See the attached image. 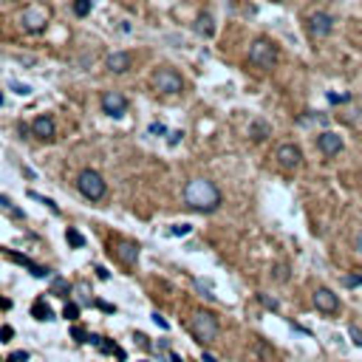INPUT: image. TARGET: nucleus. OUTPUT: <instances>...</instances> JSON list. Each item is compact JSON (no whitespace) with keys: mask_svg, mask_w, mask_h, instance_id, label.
<instances>
[{"mask_svg":"<svg viewBox=\"0 0 362 362\" xmlns=\"http://www.w3.org/2000/svg\"><path fill=\"white\" fill-rule=\"evenodd\" d=\"M184 201L195 212H215L221 207V190L207 179H192L184 187Z\"/></svg>","mask_w":362,"mask_h":362,"instance_id":"f257e3e1","label":"nucleus"},{"mask_svg":"<svg viewBox=\"0 0 362 362\" xmlns=\"http://www.w3.org/2000/svg\"><path fill=\"white\" fill-rule=\"evenodd\" d=\"M249 62L260 71H272L277 65V45L266 40V37H258L255 43L249 45Z\"/></svg>","mask_w":362,"mask_h":362,"instance_id":"f03ea898","label":"nucleus"},{"mask_svg":"<svg viewBox=\"0 0 362 362\" xmlns=\"http://www.w3.org/2000/svg\"><path fill=\"white\" fill-rule=\"evenodd\" d=\"M190 331L192 337L198 339L201 345H207V342H212L215 337H218V320H215V314H210V311H195L190 320Z\"/></svg>","mask_w":362,"mask_h":362,"instance_id":"7ed1b4c3","label":"nucleus"},{"mask_svg":"<svg viewBox=\"0 0 362 362\" xmlns=\"http://www.w3.org/2000/svg\"><path fill=\"white\" fill-rule=\"evenodd\" d=\"M77 190L88 198V201H102L105 192H108V184L96 170H82L77 176Z\"/></svg>","mask_w":362,"mask_h":362,"instance_id":"20e7f679","label":"nucleus"},{"mask_svg":"<svg viewBox=\"0 0 362 362\" xmlns=\"http://www.w3.org/2000/svg\"><path fill=\"white\" fill-rule=\"evenodd\" d=\"M153 88L161 90V93H181L184 90V79H181L179 71H173V68H158L156 74H153Z\"/></svg>","mask_w":362,"mask_h":362,"instance_id":"39448f33","label":"nucleus"},{"mask_svg":"<svg viewBox=\"0 0 362 362\" xmlns=\"http://www.w3.org/2000/svg\"><path fill=\"white\" fill-rule=\"evenodd\" d=\"M99 105H102V111L108 113V116H113V119H119V116L127 113V96L119 93V90H105Z\"/></svg>","mask_w":362,"mask_h":362,"instance_id":"423d86ee","label":"nucleus"},{"mask_svg":"<svg viewBox=\"0 0 362 362\" xmlns=\"http://www.w3.org/2000/svg\"><path fill=\"white\" fill-rule=\"evenodd\" d=\"M45 23H48V14H45V9H40V6H29V9L20 14V26L31 34H40L45 29Z\"/></svg>","mask_w":362,"mask_h":362,"instance_id":"0eeeda50","label":"nucleus"},{"mask_svg":"<svg viewBox=\"0 0 362 362\" xmlns=\"http://www.w3.org/2000/svg\"><path fill=\"white\" fill-rule=\"evenodd\" d=\"M305 29H308L311 37H328L331 29H334V20H331V14H326V11H314V14H308Z\"/></svg>","mask_w":362,"mask_h":362,"instance_id":"6e6552de","label":"nucleus"},{"mask_svg":"<svg viewBox=\"0 0 362 362\" xmlns=\"http://www.w3.org/2000/svg\"><path fill=\"white\" fill-rule=\"evenodd\" d=\"M311 300H314V308L317 311H323V314H337L339 311V297L331 289H317L311 294Z\"/></svg>","mask_w":362,"mask_h":362,"instance_id":"1a4fd4ad","label":"nucleus"},{"mask_svg":"<svg viewBox=\"0 0 362 362\" xmlns=\"http://www.w3.org/2000/svg\"><path fill=\"white\" fill-rule=\"evenodd\" d=\"M300 161H303V150L297 145H280L277 147V164H280L283 170L300 167Z\"/></svg>","mask_w":362,"mask_h":362,"instance_id":"9d476101","label":"nucleus"},{"mask_svg":"<svg viewBox=\"0 0 362 362\" xmlns=\"http://www.w3.org/2000/svg\"><path fill=\"white\" fill-rule=\"evenodd\" d=\"M317 147H320L323 156H337V153H342V139L331 130H323L317 136Z\"/></svg>","mask_w":362,"mask_h":362,"instance_id":"9b49d317","label":"nucleus"},{"mask_svg":"<svg viewBox=\"0 0 362 362\" xmlns=\"http://www.w3.org/2000/svg\"><path fill=\"white\" fill-rule=\"evenodd\" d=\"M113 252H116V258L122 260L124 266H136V260H139V243L136 241H119Z\"/></svg>","mask_w":362,"mask_h":362,"instance_id":"f8f14e48","label":"nucleus"},{"mask_svg":"<svg viewBox=\"0 0 362 362\" xmlns=\"http://www.w3.org/2000/svg\"><path fill=\"white\" fill-rule=\"evenodd\" d=\"M31 133L37 136V139H54V133H57L54 119H51V116H37L31 122Z\"/></svg>","mask_w":362,"mask_h":362,"instance_id":"ddd939ff","label":"nucleus"},{"mask_svg":"<svg viewBox=\"0 0 362 362\" xmlns=\"http://www.w3.org/2000/svg\"><path fill=\"white\" fill-rule=\"evenodd\" d=\"M130 62H133V57L127 54V51H113V54L108 57V62H105V65H108L111 74H124V71L130 68Z\"/></svg>","mask_w":362,"mask_h":362,"instance_id":"4468645a","label":"nucleus"},{"mask_svg":"<svg viewBox=\"0 0 362 362\" xmlns=\"http://www.w3.org/2000/svg\"><path fill=\"white\" fill-rule=\"evenodd\" d=\"M6 255H9V258L14 260V263H20V266H26V269L31 272L34 277H48V274H51V272L45 269V266H37V263H34V260H29L26 255H17V252H9V249H6Z\"/></svg>","mask_w":362,"mask_h":362,"instance_id":"2eb2a0df","label":"nucleus"},{"mask_svg":"<svg viewBox=\"0 0 362 362\" xmlns=\"http://www.w3.org/2000/svg\"><path fill=\"white\" fill-rule=\"evenodd\" d=\"M0 212L9 215V218H14V221H26V212H23V207H17V204L11 201L9 195H0Z\"/></svg>","mask_w":362,"mask_h":362,"instance_id":"dca6fc26","label":"nucleus"},{"mask_svg":"<svg viewBox=\"0 0 362 362\" xmlns=\"http://www.w3.org/2000/svg\"><path fill=\"white\" fill-rule=\"evenodd\" d=\"M195 34H201V37H212L215 34V23H212V14H198V20H195Z\"/></svg>","mask_w":362,"mask_h":362,"instance_id":"f3484780","label":"nucleus"},{"mask_svg":"<svg viewBox=\"0 0 362 362\" xmlns=\"http://www.w3.org/2000/svg\"><path fill=\"white\" fill-rule=\"evenodd\" d=\"M269 133H272V127H269V122H263V119H255V122L249 124V136H252L255 142L269 139Z\"/></svg>","mask_w":362,"mask_h":362,"instance_id":"a211bd4d","label":"nucleus"},{"mask_svg":"<svg viewBox=\"0 0 362 362\" xmlns=\"http://www.w3.org/2000/svg\"><path fill=\"white\" fill-rule=\"evenodd\" d=\"M31 317L34 320H40V323H45V320H54V311H51V305L45 303V300H34Z\"/></svg>","mask_w":362,"mask_h":362,"instance_id":"6ab92c4d","label":"nucleus"},{"mask_svg":"<svg viewBox=\"0 0 362 362\" xmlns=\"http://www.w3.org/2000/svg\"><path fill=\"white\" fill-rule=\"evenodd\" d=\"M65 241L74 249H82V246H85V235H82L79 229H74V226H68V229H65Z\"/></svg>","mask_w":362,"mask_h":362,"instance_id":"aec40b11","label":"nucleus"},{"mask_svg":"<svg viewBox=\"0 0 362 362\" xmlns=\"http://www.w3.org/2000/svg\"><path fill=\"white\" fill-rule=\"evenodd\" d=\"M51 292H54L57 297H68V294H71V283L62 280V277H54V280H51Z\"/></svg>","mask_w":362,"mask_h":362,"instance_id":"412c9836","label":"nucleus"},{"mask_svg":"<svg viewBox=\"0 0 362 362\" xmlns=\"http://www.w3.org/2000/svg\"><path fill=\"white\" fill-rule=\"evenodd\" d=\"M71 9H74L77 17H88L90 9H93V0H74V6H71Z\"/></svg>","mask_w":362,"mask_h":362,"instance_id":"4be33fe9","label":"nucleus"},{"mask_svg":"<svg viewBox=\"0 0 362 362\" xmlns=\"http://www.w3.org/2000/svg\"><path fill=\"white\" fill-rule=\"evenodd\" d=\"M71 337L77 339V342H88L90 334H88V331H85L82 326H74V328H71Z\"/></svg>","mask_w":362,"mask_h":362,"instance_id":"5701e85b","label":"nucleus"},{"mask_svg":"<svg viewBox=\"0 0 362 362\" xmlns=\"http://www.w3.org/2000/svg\"><path fill=\"white\" fill-rule=\"evenodd\" d=\"M348 337L354 339V345H357V348H362V328L360 326H351L348 328Z\"/></svg>","mask_w":362,"mask_h":362,"instance_id":"b1692460","label":"nucleus"},{"mask_svg":"<svg viewBox=\"0 0 362 362\" xmlns=\"http://www.w3.org/2000/svg\"><path fill=\"white\" fill-rule=\"evenodd\" d=\"M77 314H79V305H77V303H65V308H62V317H65V320H77Z\"/></svg>","mask_w":362,"mask_h":362,"instance_id":"393cba45","label":"nucleus"},{"mask_svg":"<svg viewBox=\"0 0 362 362\" xmlns=\"http://www.w3.org/2000/svg\"><path fill=\"white\" fill-rule=\"evenodd\" d=\"M342 286H348V289L362 286V274H348V277H342Z\"/></svg>","mask_w":362,"mask_h":362,"instance_id":"a878e982","label":"nucleus"},{"mask_svg":"<svg viewBox=\"0 0 362 362\" xmlns=\"http://www.w3.org/2000/svg\"><path fill=\"white\" fill-rule=\"evenodd\" d=\"M31 198H34V201H40V204H45L51 212H60V210H57V204L51 201V198H43V195H37V192H31Z\"/></svg>","mask_w":362,"mask_h":362,"instance_id":"bb28decb","label":"nucleus"},{"mask_svg":"<svg viewBox=\"0 0 362 362\" xmlns=\"http://www.w3.org/2000/svg\"><path fill=\"white\" fill-rule=\"evenodd\" d=\"M258 300L266 305V308H272V311L277 308V300H274V297H269V294H258Z\"/></svg>","mask_w":362,"mask_h":362,"instance_id":"cd10ccee","label":"nucleus"},{"mask_svg":"<svg viewBox=\"0 0 362 362\" xmlns=\"http://www.w3.org/2000/svg\"><path fill=\"white\" fill-rule=\"evenodd\" d=\"M274 280H289V266H274Z\"/></svg>","mask_w":362,"mask_h":362,"instance_id":"c85d7f7f","label":"nucleus"},{"mask_svg":"<svg viewBox=\"0 0 362 362\" xmlns=\"http://www.w3.org/2000/svg\"><path fill=\"white\" fill-rule=\"evenodd\" d=\"M11 90H14V93H20V96H29V93H31V88H29V85H23V82H11Z\"/></svg>","mask_w":362,"mask_h":362,"instance_id":"c756f323","label":"nucleus"},{"mask_svg":"<svg viewBox=\"0 0 362 362\" xmlns=\"http://www.w3.org/2000/svg\"><path fill=\"white\" fill-rule=\"evenodd\" d=\"M11 337H14V328H11V326H3V328H0V342H9Z\"/></svg>","mask_w":362,"mask_h":362,"instance_id":"7c9ffc66","label":"nucleus"},{"mask_svg":"<svg viewBox=\"0 0 362 362\" xmlns=\"http://www.w3.org/2000/svg\"><path fill=\"white\" fill-rule=\"evenodd\" d=\"M150 133H153V136H164V133H167V127H164L161 122H153V124H150Z\"/></svg>","mask_w":362,"mask_h":362,"instance_id":"2f4dec72","label":"nucleus"},{"mask_svg":"<svg viewBox=\"0 0 362 362\" xmlns=\"http://www.w3.org/2000/svg\"><path fill=\"white\" fill-rule=\"evenodd\" d=\"M187 232H190V226L187 224H176L173 229H170V235H187Z\"/></svg>","mask_w":362,"mask_h":362,"instance_id":"473e14b6","label":"nucleus"},{"mask_svg":"<svg viewBox=\"0 0 362 362\" xmlns=\"http://www.w3.org/2000/svg\"><path fill=\"white\" fill-rule=\"evenodd\" d=\"M26 360H29V354H26V351H14V354L9 357V362H26Z\"/></svg>","mask_w":362,"mask_h":362,"instance_id":"72a5a7b5","label":"nucleus"},{"mask_svg":"<svg viewBox=\"0 0 362 362\" xmlns=\"http://www.w3.org/2000/svg\"><path fill=\"white\" fill-rule=\"evenodd\" d=\"M181 136H184L181 130H173V133H170V139H167V145H170V147H176V145L181 142Z\"/></svg>","mask_w":362,"mask_h":362,"instance_id":"f704fd0d","label":"nucleus"},{"mask_svg":"<svg viewBox=\"0 0 362 362\" xmlns=\"http://www.w3.org/2000/svg\"><path fill=\"white\" fill-rule=\"evenodd\" d=\"M153 323H156L158 328H170V323H167V320H164V317H161V314H158V311H156V314H153Z\"/></svg>","mask_w":362,"mask_h":362,"instance_id":"c9c22d12","label":"nucleus"},{"mask_svg":"<svg viewBox=\"0 0 362 362\" xmlns=\"http://www.w3.org/2000/svg\"><path fill=\"white\" fill-rule=\"evenodd\" d=\"M96 305H99L102 311H108V314H113V311H116V305H111V303H105V300H96Z\"/></svg>","mask_w":362,"mask_h":362,"instance_id":"e433bc0d","label":"nucleus"},{"mask_svg":"<svg viewBox=\"0 0 362 362\" xmlns=\"http://www.w3.org/2000/svg\"><path fill=\"white\" fill-rule=\"evenodd\" d=\"M345 99H351L348 93H345V96H337V93H328V102H331V105H337V102H345Z\"/></svg>","mask_w":362,"mask_h":362,"instance_id":"4c0bfd02","label":"nucleus"},{"mask_svg":"<svg viewBox=\"0 0 362 362\" xmlns=\"http://www.w3.org/2000/svg\"><path fill=\"white\" fill-rule=\"evenodd\" d=\"M96 277H99V280H108V277H111V272L105 269V266H96Z\"/></svg>","mask_w":362,"mask_h":362,"instance_id":"58836bf2","label":"nucleus"},{"mask_svg":"<svg viewBox=\"0 0 362 362\" xmlns=\"http://www.w3.org/2000/svg\"><path fill=\"white\" fill-rule=\"evenodd\" d=\"M136 342H139L142 348H150V339H147L145 334H136Z\"/></svg>","mask_w":362,"mask_h":362,"instance_id":"ea45409f","label":"nucleus"},{"mask_svg":"<svg viewBox=\"0 0 362 362\" xmlns=\"http://www.w3.org/2000/svg\"><path fill=\"white\" fill-rule=\"evenodd\" d=\"M354 246H357V252H360V255H362V229H360V232H357V241H354Z\"/></svg>","mask_w":362,"mask_h":362,"instance_id":"a19ab883","label":"nucleus"},{"mask_svg":"<svg viewBox=\"0 0 362 362\" xmlns=\"http://www.w3.org/2000/svg\"><path fill=\"white\" fill-rule=\"evenodd\" d=\"M167 360H170V362H184V360L179 357V354H167Z\"/></svg>","mask_w":362,"mask_h":362,"instance_id":"79ce46f5","label":"nucleus"},{"mask_svg":"<svg viewBox=\"0 0 362 362\" xmlns=\"http://www.w3.org/2000/svg\"><path fill=\"white\" fill-rule=\"evenodd\" d=\"M9 305H11L9 300H0V308H9Z\"/></svg>","mask_w":362,"mask_h":362,"instance_id":"37998d69","label":"nucleus"}]
</instances>
